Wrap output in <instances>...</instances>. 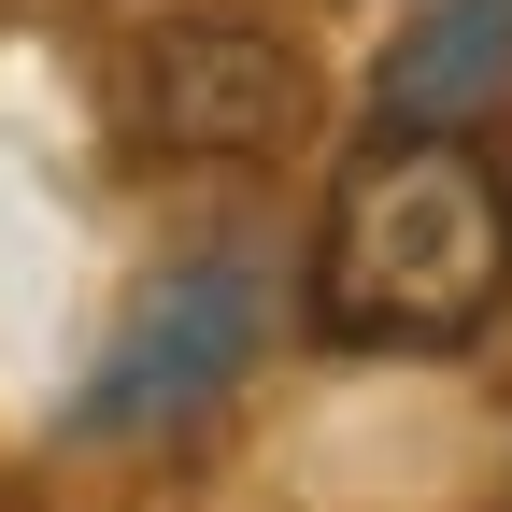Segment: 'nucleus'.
<instances>
[{"instance_id":"nucleus-2","label":"nucleus","mask_w":512,"mask_h":512,"mask_svg":"<svg viewBox=\"0 0 512 512\" xmlns=\"http://www.w3.org/2000/svg\"><path fill=\"white\" fill-rule=\"evenodd\" d=\"M256 342H271V256L256 242H200L171 271H143V299L114 313V342L72 384V441H171V427H200L256 370Z\"/></svg>"},{"instance_id":"nucleus-3","label":"nucleus","mask_w":512,"mask_h":512,"mask_svg":"<svg viewBox=\"0 0 512 512\" xmlns=\"http://www.w3.org/2000/svg\"><path fill=\"white\" fill-rule=\"evenodd\" d=\"M299 43L285 29H256V15H157L143 43H128V143H157V157H271L299 143Z\"/></svg>"},{"instance_id":"nucleus-1","label":"nucleus","mask_w":512,"mask_h":512,"mask_svg":"<svg viewBox=\"0 0 512 512\" xmlns=\"http://www.w3.org/2000/svg\"><path fill=\"white\" fill-rule=\"evenodd\" d=\"M512 299V171L470 128H370L313 228V342L342 356H456Z\"/></svg>"},{"instance_id":"nucleus-4","label":"nucleus","mask_w":512,"mask_h":512,"mask_svg":"<svg viewBox=\"0 0 512 512\" xmlns=\"http://www.w3.org/2000/svg\"><path fill=\"white\" fill-rule=\"evenodd\" d=\"M512 100V0H427L370 72V128H484Z\"/></svg>"}]
</instances>
